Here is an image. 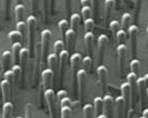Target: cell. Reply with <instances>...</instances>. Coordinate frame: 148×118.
I'll list each match as a JSON object with an SVG mask.
<instances>
[{"mask_svg":"<svg viewBox=\"0 0 148 118\" xmlns=\"http://www.w3.org/2000/svg\"><path fill=\"white\" fill-rule=\"evenodd\" d=\"M26 25H27V42H29V51L31 56L35 54V35H36V25L37 19L35 16L29 15L26 18Z\"/></svg>","mask_w":148,"mask_h":118,"instance_id":"obj_1","label":"cell"},{"mask_svg":"<svg viewBox=\"0 0 148 118\" xmlns=\"http://www.w3.org/2000/svg\"><path fill=\"white\" fill-rule=\"evenodd\" d=\"M51 39V31L49 29H43L41 33V59H42V65L44 66L47 64V56H49V49Z\"/></svg>","mask_w":148,"mask_h":118,"instance_id":"obj_2","label":"cell"},{"mask_svg":"<svg viewBox=\"0 0 148 118\" xmlns=\"http://www.w3.org/2000/svg\"><path fill=\"white\" fill-rule=\"evenodd\" d=\"M43 96H44L46 106L49 108L51 118H56L57 117V106H56V94H55V91L51 88V89H46L43 92Z\"/></svg>","mask_w":148,"mask_h":118,"instance_id":"obj_3","label":"cell"},{"mask_svg":"<svg viewBox=\"0 0 148 118\" xmlns=\"http://www.w3.org/2000/svg\"><path fill=\"white\" fill-rule=\"evenodd\" d=\"M127 83L130 86V92H131V108L136 109V104H137V98H138V86H137V81H138V75L132 72H129L127 74Z\"/></svg>","mask_w":148,"mask_h":118,"instance_id":"obj_4","label":"cell"},{"mask_svg":"<svg viewBox=\"0 0 148 118\" xmlns=\"http://www.w3.org/2000/svg\"><path fill=\"white\" fill-rule=\"evenodd\" d=\"M138 33H139V28L136 24H131L129 26L127 35L129 37V45H130V54L132 59H136L134 56L137 54V43H138Z\"/></svg>","mask_w":148,"mask_h":118,"instance_id":"obj_5","label":"cell"},{"mask_svg":"<svg viewBox=\"0 0 148 118\" xmlns=\"http://www.w3.org/2000/svg\"><path fill=\"white\" fill-rule=\"evenodd\" d=\"M120 91H121V96L124 99L125 102V118H126V113L128 112L129 109L131 108V92H130V86L127 82L122 83L120 86Z\"/></svg>","mask_w":148,"mask_h":118,"instance_id":"obj_6","label":"cell"},{"mask_svg":"<svg viewBox=\"0 0 148 118\" xmlns=\"http://www.w3.org/2000/svg\"><path fill=\"white\" fill-rule=\"evenodd\" d=\"M107 67L105 65H99L97 68V75H98V82H99L100 87L102 93L106 92V87H107Z\"/></svg>","mask_w":148,"mask_h":118,"instance_id":"obj_7","label":"cell"},{"mask_svg":"<svg viewBox=\"0 0 148 118\" xmlns=\"http://www.w3.org/2000/svg\"><path fill=\"white\" fill-rule=\"evenodd\" d=\"M87 73L83 69H80L77 73V81H78V94H79V99L81 102L84 100V90H85V83Z\"/></svg>","mask_w":148,"mask_h":118,"instance_id":"obj_8","label":"cell"},{"mask_svg":"<svg viewBox=\"0 0 148 118\" xmlns=\"http://www.w3.org/2000/svg\"><path fill=\"white\" fill-rule=\"evenodd\" d=\"M137 86H138V98H139V102H140L139 107L140 109H142L144 107V104H145L146 89H147V86H146L144 77H139L138 79Z\"/></svg>","mask_w":148,"mask_h":118,"instance_id":"obj_9","label":"cell"},{"mask_svg":"<svg viewBox=\"0 0 148 118\" xmlns=\"http://www.w3.org/2000/svg\"><path fill=\"white\" fill-rule=\"evenodd\" d=\"M59 58V71H60V81L62 82L65 75V68L66 64L69 61V52L67 51V49H64L60 52V54L58 56Z\"/></svg>","mask_w":148,"mask_h":118,"instance_id":"obj_10","label":"cell"},{"mask_svg":"<svg viewBox=\"0 0 148 118\" xmlns=\"http://www.w3.org/2000/svg\"><path fill=\"white\" fill-rule=\"evenodd\" d=\"M104 109L103 112L105 114L106 118H114V98L110 94H104L103 96Z\"/></svg>","mask_w":148,"mask_h":118,"instance_id":"obj_11","label":"cell"},{"mask_svg":"<svg viewBox=\"0 0 148 118\" xmlns=\"http://www.w3.org/2000/svg\"><path fill=\"white\" fill-rule=\"evenodd\" d=\"M98 60L99 62H103V59H104V56H105V49L106 45L108 43V37L106 35H100L98 37Z\"/></svg>","mask_w":148,"mask_h":118,"instance_id":"obj_12","label":"cell"},{"mask_svg":"<svg viewBox=\"0 0 148 118\" xmlns=\"http://www.w3.org/2000/svg\"><path fill=\"white\" fill-rule=\"evenodd\" d=\"M82 56L79 52H74L69 56V64H71V75L77 76L78 71L80 70V65L82 62Z\"/></svg>","mask_w":148,"mask_h":118,"instance_id":"obj_13","label":"cell"},{"mask_svg":"<svg viewBox=\"0 0 148 118\" xmlns=\"http://www.w3.org/2000/svg\"><path fill=\"white\" fill-rule=\"evenodd\" d=\"M117 52H118V58H119L120 72H121V74H123L124 73V69H125L126 56H127V46L125 44H120V45H118Z\"/></svg>","mask_w":148,"mask_h":118,"instance_id":"obj_14","label":"cell"},{"mask_svg":"<svg viewBox=\"0 0 148 118\" xmlns=\"http://www.w3.org/2000/svg\"><path fill=\"white\" fill-rule=\"evenodd\" d=\"M54 76H55L54 72H53L49 68H45V69L42 70V72H41V77H42V87L44 90L51 89V88Z\"/></svg>","mask_w":148,"mask_h":118,"instance_id":"obj_15","label":"cell"},{"mask_svg":"<svg viewBox=\"0 0 148 118\" xmlns=\"http://www.w3.org/2000/svg\"><path fill=\"white\" fill-rule=\"evenodd\" d=\"M29 56V48L22 47L21 51H20V58H19V63L20 67L22 69V76H21V81H22V85L24 84V76H25V71H26V64H27V59Z\"/></svg>","mask_w":148,"mask_h":118,"instance_id":"obj_16","label":"cell"},{"mask_svg":"<svg viewBox=\"0 0 148 118\" xmlns=\"http://www.w3.org/2000/svg\"><path fill=\"white\" fill-rule=\"evenodd\" d=\"M76 39H77V33L75 31H73V29H71V28H69V31H66L65 34V41H66L67 51L69 52H73L74 54Z\"/></svg>","mask_w":148,"mask_h":118,"instance_id":"obj_17","label":"cell"},{"mask_svg":"<svg viewBox=\"0 0 148 118\" xmlns=\"http://www.w3.org/2000/svg\"><path fill=\"white\" fill-rule=\"evenodd\" d=\"M114 107H116V117L125 118V102L122 96H118L114 99Z\"/></svg>","mask_w":148,"mask_h":118,"instance_id":"obj_18","label":"cell"},{"mask_svg":"<svg viewBox=\"0 0 148 118\" xmlns=\"http://www.w3.org/2000/svg\"><path fill=\"white\" fill-rule=\"evenodd\" d=\"M11 87L12 85L8 81L2 79V82L0 84V91H1V94H2L3 102L11 101L10 100L11 99Z\"/></svg>","mask_w":148,"mask_h":118,"instance_id":"obj_19","label":"cell"},{"mask_svg":"<svg viewBox=\"0 0 148 118\" xmlns=\"http://www.w3.org/2000/svg\"><path fill=\"white\" fill-rule=\"evenodd\" d=\"M94 40H95V37H94V34H92V31H90V33H85V34H84V43H85L87 56H92Z\"/></svg>","mask_w":148,"mask_h":118,"instance_id":"obj_20","label":"cell"},{"mask_svg":"<svg viewBox=\"0 0 148 118\" xmlns=\"http://www.w3.org/2000/svg\"><path fill=\"white\" fill-rule=\"evenodd\" d=\"M47 65H49V68L51 69L54 74L56 75L58 70V65H59V58L56 54L54 52H51L47 56Z\"/></svg>","mask_w":148,"mask_h":118,"instance_id":"obj_21","label":"cell"},{"mask_svg":"<svg viewBox=\"0 0 148 118\" xmlns=\"http://www.w3.org/2000/svg\"><path fill=\"white\" fill-rule=\"evenodd\" d=\"M131 21H132V17L129 13H124L121 17V23H120V26H121V29L127 31H128L129 26L131 25Z\"/></svg>","mask_w":148,"mask_h":118,"instance_id":"obj_22","label":"cell"},{"mask_svg":"<svg viewBox=\"0 0 148 118\" xmlns=\"http://www.w3.org/2000/svg\"><path fill=\"white\" fill-rule=\"evenodd\" d=\"M103 109H104V102H103V97L97 96L94 99V110L96 117L101 114H103Z\"/></svg>","mask_w":148,"mask_h":118,"instance_id":"obj_23","label":"cell"},{"mask_svg":"<svg viewBox=\"0 0 148 118\" xmlns=\"http://www.w3.org/2000/svg\"><path fill=\"white\" fill-rule=\"evenodd\" d=\"M12 60V52L9 50H4L1 54V61H2V68L3 70L6 71L10 69V65H11Z\"/></svg>","mask_w":148,"mask_h":118,"instance_id":"obj_24","label":"cell"},{"mask_svg":"<svg viewBox=\"0 0 148 118\" xmlns=\"http://www.w3.org/2000/svg\"><path fill=\"white\" fill-rule=\"evenodd\" d=\"M12 71L14 73V89H16L18 86V83L21 79V76H22V69L20 67V65L15 64L12 67Z\"/></svg>","mask_w":148,"mask_h":118,"instance_id":"obj_25","label":"cell"},{"mask_svg":"<svg viewBox=\"0 0 148 118\" xmlns=\"http://www.w3.org/2000/svg\"><path fill=\"white\" fill-rule=\"evenodd\" d=\"M80 21H81V17L80 15L77 13H74V14L71 15V18H69V26H71V29L75 31L77 33L78 26L80 24Z\"/></svg>","mask_w":148,"mask_h":118,"instance_id":"obj_26","label":"cell"},{"mask_svg":"<svg viewBox=\"0 0 148 118\" xmlns=\"http://www.w3.org/2000/svg\"><path fill=\"white\" fill-rule=\"evenodd\" d=\"M14 106L11 101H6L3 102L2 104V118H11L12 113H13Z\"/></svg>","mask_w":148,"mask_h":118,"instance_id":"obj_27","label":"cell"},{"mask_svg":"<svg viewBox=\"0 0 148 118\" xmlns=\"http://www.w3.org/2000/svg\"><path fill=\"white\" fill-rule=\"evenodd\" d=\"M21 49H22V43L12 44V52L14 54V61L16 62V65H19V58Z\"/></svg>","mask_w":148,"mask_h":118,"instance_id":"obj_28","label":"cell"},{"mask_svg":"<svg viewBox=\"0 0 148 118\" xmlns=\"http://www.w3.org/2000/svg\"><path fill=\"white\" fill-rule=\"evenodd\" d=\"M9 39L11 41L12 44H15V43H22L23 37L22 35L20 34L19 31L16 29V31H11L9 33Z\"/></svg>","mask_w":148,"mask_h":118,"instance_id":"obj_29","label":"cell"},{"mask_svg":"<svg viewBox=\"0 0 148 118\" xmlns=\"http://www.w3.org/2000/svg\"><path fill=\"white\" fill-rule=\"evenodd\" d=\"M15 15H16V19L17 22L20 21H24V5L21 3H18L15 6Z\"/></svg>","mask_w":148,"mask_h":118,"instance_id":"obj_30","label":"cell"},{"mask_svg":"<svg viewBox=\"0 0 148 118\" xmlns=\"http://www.w3.org/2000/svg\"><path fill=\"white\" fill-rule=\"evenodd\" d=\"M91 66H92V58L89 56H84L82 59V68H81V69H83V70L88 74V73L90 72Z\"/></svg>","mask_w":148,"mask_h":118,"instance_id":"obj_31","label":"cell"},{"mask_svg":"<svg viewBox=\"0 0 148 118\" xmlns=\"http://www.w3.org/2000/svg\"><path fill=\"white\" fill-rule=\"evenodd\" d=\"M58 27H59L61 37H62L63 39H65V34H66V31H69V21H67L66 19L60 20L59 23H58Z\"/></svg>","mask_w":148,"mask_h":118,"instance_id":"obj_32","label":"cell"},{"mask_svg":"<svg viewBox=\"0 0 148 118\" xmlns=\"http://www.w3.org/2000/svg\"><path fill=\"white\" fill-rule=\"evenodd\" d=\"M83 115L84 118H92L95 114V110H94V106H91L89 104H86L83 106Z\"/></svg>","mask_w":148,"mask_h":118,"instance_id":"obj_33","label":"cell"},{"mask_svg":"<svg viewBox=\"0 0 148 118\" xmlns=\"http://www.w3.org/2000/svg\"><path fill=\"white\" fill-rule=\"evenodd\" d=\"M114 1L112 0H106L104 1V11H105V20H108L111 15V9L114 7Z\"/></svg>","mask_w":148,"mask_h":118,"instance_id":"obj_34","label":"cell"},{"mask_svg":"<svg viewBox=\"0 0 148 118\" xmlns=\"http://www.w3.org/2000/svg\"><path fill=\"white\" fill-rule=\"evenodd\" d=\"M140 61L138 59H132L129 63V68H130V72L134 73V74H137L138 75V72L140 70Z\"/></svg>","mask_w":148,"mask_h":118,"instance_id":"obj_35","label":"cell"},{"mask_svg":"<svg viewBox=\"0 0 148 118\" xmlns=\"http://www.w3.org/2000/svg\"><path fill=\"white\" fill-rule=\"evenodd\" d=\"M16 27H17V31L22 35V37H25L26 35H27V25H26V21H20V22H17L16 23Z\"/></svg>","mask_w":148,"mask_h":118,"instance_id":"obj_36","label":"cell"},{"mask_svg":"<svg viewBox=\"0 0 148 118\" xmlns=\"http://www.w3.org/2000/svg\"><path fill=\"white\" fill-rule=\"evenodd\" d=\"M62 50H64V42L62 40H57L54 43V54H56L57 56H59L60 52Z\"/></svg>","mask_w":148,"mask_h":118,"instance_id":"obj_37","label":"cell"},{"mask_svg":"<svg viewBox=\"0 0 148 118\" xmlns=\"http://www.w3.org/2000/svg\"><path fill=\"white\" fill-rule=\"evenodd\" d=\"M126 37H127V31H123V29H120V31H118L117 36H116L118 45H120V44H124V43H125Z\"/></svg>","mask_w":148,"mask_h":118,"instance_id":"obj_38","label":"cell"},{"mask_svg":"<svg viewBox=\"0 0 148 118\" xmlns=\"http://www.w3.org/2000/svg\"><path fill=\"white\" fill-rule=\"evenodd\" d=\"M109 27L111 29V33H112V36L114 38L117 36V33L121 29V26H120V22L117 20H112L110 23H109Z\"/></svg>","mask_w":148,"mask_h":118,"instance_id":"obj_39","label":"cell"},{"mask_svg":"<svg viewBox=\"0 0 148 118\" xmlns=\"http://www.w3.org/2000/svg\"><path fill=\"white\" fill-rule=\"evenodd\" d=\"M3 79L8 81V82L14 87V73H13L12 69H9V70H6L3 72Z\"/></svg>","mask_w":148,"mask_h":118,"instance_id":"obj_40","label":"cell"},{"mask_svg":"<svg viewBox=\"0 0 148 118\" xmlns=\"http://www.w3.org/2000/svg\"><path fill=\"white\" fill-rule=\"evenodd\" d=\"M60 112H61V118H71V106H62Z\"/></svg>","mask_w":148,"mask_h":118,"instance_id":"obj_41","label":"cell"},{"mask_svg":"<svg viewBox=\"0 0 148 118\" xmlns=\"http://www.w3.org/2000/svg\"><path fill=\"white\" fill-rule=\"evenodd\" d=\"M94 26H95V20L92 18H88V19L84 20V29H85V33H90L92 31Z\"/></svg>","mask_w":148,"mask_h":118,"instance_id":"obj_42","label":"cell"},{"mask_svg":"<svg viewBox=\"0 0 148 118\" xmlns=\"http://www.w3.org/2000/svg\"><path fill=\"white\" fill-rule=\"evenodd\" d=\"M91 13H92V9L91 6H82L81 9V14H82V18L84 20L91 18Z\"/></svg>","mask_w":148,"mask_h":118,"instance_id":"obj_43","label":"cell"},{"mask_svg":"<svg viewBox=\"0 0 148 118\" xmlns=\"http://www.w3.org/2000/svg\"><path fill=\"white\" fill-rule=\"evenodd\" d=\"M100 1H91V4H92V7L91 9H94L95 13V17L97 18L99 17V5H100Z\"/></svg>","mask_w":148,"mask_h":118,"instance_id":"obj_44","label":"cell"},{"mask_svg":"<svg viewBox=\"0 0 148 118\" xmlns=\"http://www.w3.org/2000/svg\"><path fill=\"white\" fill-rule=\"evenodd\" d=\"M49 1H43V6H44V20L47 21L49 18Z\"/></svg>","mask_w":148,"mask_h":118,"instance_id":"obj_45","label":"cell"},{"mask_svg":"<svg viewBox=\"0 0 148 118\" xmlns=\"http://www.w3.org/2000/svg\"><path fill=\"white\" fill-rule=\"evenodd\" d=\"M59 102L61 107H62V106H71V100L69 96H66V97H64L63 99H61Z\"/></svg>","mask_w":148,"mask_h":118,"instance_id":"obj_46","label":"cell"},{"mask_svg":"<svg viewBox=\"0 0 148 118\" xmlns=\"http://www.w3.org/2000/svg\"><path fill=\"white\" fill-rule=\"evenodd\" d=\"M56 96H57L58 101H60L61 99H63L64 97H66V96H67V92H66L65 90H60V91H58V92H57Z\"/></svg>","mask_w":148,"mask_h":118,"instance_id":"obj_47","label":"cell"},{"mask_svg":"<svg viewBox=\"0 0 148 118\" xmlns=\"http://www.w3.org/2000/svg\"><path fill=\"white\" fill-rule=\"evenodd\" d=\"M26 118H32V104H26Z\"/></svg>","mask_w":148,"mask_h":118,"instance_id":"obj_48","label":"cell"},{"mask_svg":"<svg viewBox=\"0 0 148 118\" xmlns=\"http://www.w3.org/2000/svg\"><path fill=\"white\" fill-rule=\"evenodd\" d=\"M91 1H88V0H81V4L82 6H90Z\"/></svg>","mask_w":148,"mask_h":118,"instance_id":"obj_49","label":"cell"},{"mask_svg":"<svg viewBox=\"0 0 148 118\" xmlns=\"http://www.w3.org/2000/svg\"><path fill=\"white\" fill-rule=\"evenodd\" d=\"M142 116L144 118H148V108H146V109H144L142 111Z\"/></svg>","mask_w":148,"mask_h":118,"instance_id":"obj_50","label":"cell"},{"mask_svg":"<svg viewBox=\"0 0 148 118\" xmlns=\"http://www.w3.org/2000/svg\"><path fill=\"white\" fill-rule=\"evenodd\" d=\"M5 3H6V17H9L10 16V11H9V6H10V4H11V1L10 0H8V1H5Z\"/></svg>","mask_w":148,"mask_h":118,"instance_id":"obj_51","label":"cell"},{"mask_svg":"<svg viewBox=\"0 0 148 118\" xmlns=\"http://www.w3.org/2000/svg\"><path fill=\"white\" fill-rule=\"evenodd\" d=\"M144 77V79H145V83H146V86L148 87V73H146L145 75L143 76Z\"/></svg>","mask_w":148,"mask_h":118,"instance_id":"obj_52","label":"cell"},{"mask_svg":"<svg viewBox=\"0 0 148 118\" xmlns=\"http://www.w3.org/2000/svg\"><path fill=\"white\" fill-rule=\"evenodd\" d=\"M97 118H106V116H105V114L103 113V114H101V115L97 116Z\"/></svg>","mask_w":148,"mask_h":118,"instance_id":"obj_53","label":"cell"},{"mask_svg":"<svg viewBox=\"0 0 148 118\" xmlns=\"http://www.w3.org/2000/svg\"><path fill=\"white\" fill-rule=\"evenodd\" d=\"M1 82H2V73L0 71V84H1Z\"/></svg>","mask_w":148,"mask_h":118,"instance_id":"obj_54","label":"cell"},{"mask_svg":"<svg viewBox=\"0 0 148 118\" xmlns=\"http://www.w3.org/2000/svg\"><path fill=\"white\" fill-rule=\"evenodd\" d=\"M1 69H2V61L0 60V71H1Z\"/></svg>","mask_w":148,"mask_h":118,"instance_id":"obj_55","label":"cell"},{"mask_svg":"<svg viewBox=\"0 0 148 118\" xmlns=\"http://www.w3.org/2000/svg\"><path fill=\"white\" fill-rule=\"evenodd\" d=\"M146 97H147V99H148V87H147V89H146Z\"/></svg>","mask_w":148,"mask_h":118,"instance_id":"obj_56","label":"cell"},{"mask_svg":"<svg viewBox=\"0 0 148 118\" xmlns=\"http://www.w3.org/2000/svg\"><path fill=\"white\" fill-rule=\"evenodd\" d=\"M146 34H147V37H148V25H147V28H146Z\"/></svg>","mask_w":148,"mask_h":118,"instance_id":"obj_57","label":"cell"},{"mask_svg":"<svg viewBox=\"0 0 148 118\" xmlns=\"http://www.w3.org/2000/svg\"><path fill=\"white\" fill-rule=\"evenodd\" d=\"M0 5H1V1H0Z\"/></svg>","mask_w":148,"mask_h":118,"instance_id":"obj_58","label":"cell"},{"mask_svg":"<svg viewBox=\"0 0 148 118\" xmlns=\"http://www.w3.org/2000/svg\"><path fill=\"white\" fill-rule=\"evenodd\" d=\"M17 118H22V117H17Z\"/></svg>","mask_w":148,"mask_h":118,"instance_id":"obj_59","label":"cell"}]
</instances>
